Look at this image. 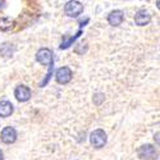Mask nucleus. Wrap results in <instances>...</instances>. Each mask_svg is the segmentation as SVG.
<instances>
[{"instance_id": "obj_5", "label": "nucleus", "mask_w": 160, "mask_h": 160, "mask_svg": "<svg viewBox=\"0 0 160 160\" xmlns=\"http://www.w3.org/2000/svg\"><path fill=\"white\" fill-rule=\"evenodd\" d=\"M138 156L143 160H154L156 158V151L152 145H143L137 151Z\"/></svg>"}, {"instance_id": "obj_4", "label": "nucleus", "mask_w": 160, "mask_h": 160, "mask_svg": "<svg viewBox=\"0 0 160 160\" xmlns=\"http://www.w3.org/2000/svg\"><path fill=\"white\" fill-rule=\"evenodd\" d=\"M36 60L41 63L42 65H50L52 63V52L50 49H40L36 54Z\"/></svg>"}, {"instance_id": "obj_9", "label": "nucleus", "mask_w": 160, "mask_h": 160, "mask_svg": "<svg viewBox=\"0 0 160 160\" xmlns=\"http://www.w3.org/2000/svg\"><path fill=\"white\" fill-rule=\"evenodd\" d=\"M123 19H124V14H123L122 10H113L108 16V22L110 26H113V27H117V26L122 24Z\"/></svg>"}, {"instance_id": "obj_13", "label": "nucleus", "mask_w": 160, "mask_h": 160, "mask_svg": "<svg viewBox=\"0 0 160 160\" xmlns=\"http://www.w3.org/2000/svg\"><path fill=\"white\" fill-rule=\"evenodd\" d=\"M0 160H3V151L0 150Z\"/></svg>"}, {"instance_id": "obj_3", "label": "nucleus", "mask_w": 160, "mask_h": 160, "mask_svg": "<svg viewBox=\"0 0 160 160\" xmlns=\"http://www.w3.org/2000/svg\"><path fill=\"white\" fill-rule=\"evenodd\" d=\"M55 78H57L58 83L67 85L68 82H71V79H72V71L68 68V67H62V68H59L57 71Z\"/></svg>"}, {"instance_id": "obj_11", "label": "nucleus", "mask_w": 160, "mask_h": 160, "mask_svg": "<svg viewBox=\"0 0 160 160\" xmlns=\"http://www.w3.org/2000/svg\"><path fill=\"white\" fill-rule=\"evenodd\" d=\"M13 26H14V22H13L10 18L8 17H3L0 19V30L3 31H9L13 28Z\"/></svg>"}, {"instance_id": "obj_2", "label": "nucleus", "mask_w": 160, "mask_h": 160, "mask_svg": "<svg viewBox=\"0 0 160 160\" xmlns=\"http://www.w3.org/2000/svg\"><path fill=\"white\" fill-rule=\"evenodd\" d=\"M64 12L68 17H78L83 12V5L79 2H77V0H71V2L65 4Z\"/></svg>"}, {"instance_id": "obj_6", "label": "nucleus", "mask_w": 160, "mask_h": 160, "mask_svg": "<svg viewBox=\"0 0 160 160\" xmlns=\"http://www.w3.org/2000/svg\"><path fill=\"white\" fill-rule=\"evenodd\" d=\"M14 96L18 101L21 102H24V101H28L30 98H31V90L24 86V85H21V86H17L16 91H14Z\"/></svg>"}, {"instance_id": "obj_12", "label": "nucleus", "mask_w": 160, "mask_h": 160, "mask_svg": "<svg viewBox=\"0 0 160 160\" xmlns=\"http://www.w3.org/2000/svg\"><path fill=\"white\" fill-rule=\"evenodd\" d=\"M5 7V0H0V9H3Z\"/></svg>"}, {"instance_id": "obj_7", "label": "nucleus", "mask_w": 160, "mask_h": 160, "mask_svg": "<svg viewBox=\"0 0 160 160\" xmlns=\"http://www.w3.org/2000/svg\"><path fill=\"white\" fill-rule=\"evenodd\" d=\"M2 141L4 143H13L17 140V132L13 127H5L2 131V136H0Z\"/></svg>"}, {"instance_id": "obj_8", "label": "nucleus", "mask_w": 160, "mask_h": 160, "mask_svg": "<svg viewBox=\"0 0 160 160\" xmlns=\"http://www.w3.org/2000/svg\"><path fill=\"white\" fill-rule=\"evenodd\" d=\"M151 21V16L148 10H138L136 14H135V22L137 26H146L149 24Z\"/></svg>"}, {"instance_id": "obj_10", "label": "nucleus", "mask_w": 160, "mask_h": 160, "mask_svg": "<svg viewBox=\"0 0 160 160\" xmlns=\"http://www.w3.org/2000/svg\"><path fill=\"white\" fill-rule=\"evenodd\" d=\"M13 110H14V108H13L12 102H9L7 100L0 101V117L2 118H7V117L12 115Z\"/></svg>"}, {"instance_id": "obj_1", "label": "nucleus", "mask_w": 160, "mask_h": 160, "mask_svg": "<svg viewBox=\"0 0 160 160\" xmlns=\"http://www.w3.org/2000/svg\"><path fill=\"white\" fill-rule=\"evenodd\" d=\"M90 142L95 149H101L106 143V133L102 129H95L90 136Z\"/></svg>"}]
</instances>
